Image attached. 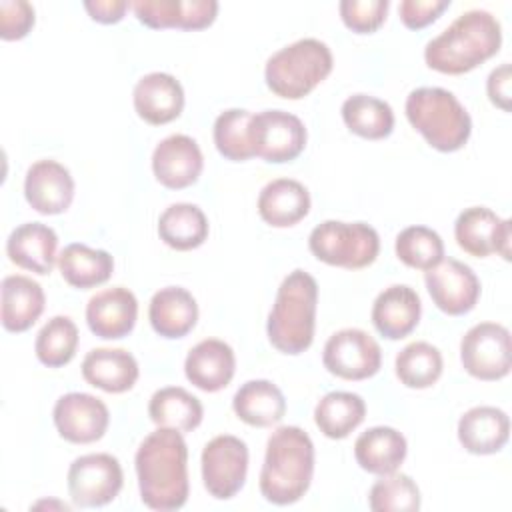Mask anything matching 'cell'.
I'll list each match as a JSON object with an SVG mask.
<instances>
[{
    "label": "cell",
    "instance_id": "3957f363",
    "mask_svg": "<svg viewBox=\"0 0 512 512\" xmlns=\"http://www.w3.org/2000/svg\"><path fill=\"white\" fill-rule=\"evenodd\" d=\"M314 476V444L300 426H280L266 442L260 470V492L276 504L298 502L310 488Z\"/></svg>",
    "mask_w": 512,
    "mask_h": 512
},
{
    "label": "cell",
    "instance_id": "f546056e",
    "mask_svg": "<svg viewBox=\"0 0 512 512\" xmlns=\"http://www.w3.org/2000/svg\"><path fill=\"white\" fill-rule=\"evenodd\" d=\"M232 410L248 426L268 428L284 418L286 400L282 390L270 380H248L236 390Z\"/></svg>",
    "mask_w": 512,
    "mask_h": 512
},
{
    "label": "cell",
    "instance_id": "1f68e13d",
    "mask_svg": "<svg viewBox=\"0 0 512 512\" xmlns=\"http://www.w3.org/2000/svg\"><path fill=\"white\" fill-rule=\"evenodd\" d=\"M150 420L156 426L190 432L200 426L204 408L202 402L180 386H166L152 394L148 402Z\"/></svg>",
    "mask_w": 512,
    "mask_h": 512
},
{
    "label": "cell",
    "instance_id": "9c48e42d",
    "mask_svg": "<svg viewBox=\"0 0 512 512\" xmlns=\"http://www.w3.org/2000/svg\"><path fill=\"white\" fill-rule=\"evenodd\" d=\"M202 482L208 494L216 500H230L236 496L248 474V446L232 434L214 436L206 442L202 456Z\"/></svg>",
    "mask_w": 512,
    "mask_h": 512
},
{
    "label": "cell",
    "instance_id": "ab89813d",
    "mask_svg": "<svg viewBox=\"0 0 512 512\" xmlns=\"http://www.w3.org/2000/svg\"><path fill=\"white\" fill-rule=\"evenodd\" d=\"M368 506L374 512H414L420 508V490L408 474L390 472L372 484Z\"/></svg>",
    "mask_w": 512,
    "mask_h": 512
},
{
    "label": "cell",
    "instance_id": "8fae6325",
    "mask_svg": "<svg viewBox=\"0 0 512 512\" xmlns=\"http://www.w3.org/2000/svg\"><path fill=\"white\" fill-rule=\"evenodd\" d=\"M250 142L254 156L284 164L298 158L306 146V128L302 120L284 110H264L252 114Z\"/></svg>",
    "mask_w": 512,
    "mask_h": 512
},
{
    "label": "cell",
    "instance_id": "ffe728a7",
    "mask_svg": "<svg viewBox=\"0 0 512 512\" xmlns=\"http://www.w3.org/2000/svg\"><path fill=\"white\" fill-rule=\"evenodd\" d=\"M136 114L154 126L168 124L182 114L184 90L182 84L166 72L144 74L132 92Z\"/></svg>",
    "mask_w": 512,
    "mask_h": 512
},
{
    "label": "cell",
    "instance_id": "8d00e7d4",
    "mask_svg": "<svg viewBox=\"0 0 512 512\" xmlns=\"http://www.w3.org/2000/svg\"><path fill=\"white\" fill-rule=\"evenodd\" d=\"M78 348V328L68 316H52L36 334V358L48 368L66 366Z\"/></svg>",
    "mask_w": 512,
    "mask_h": 512
},
{
    "label": "cell",
    "instance_id": "5b68a950",
    "mask_svg": "<svg viewBox=\"0 0 512 512\" xmlns=\"http://www.w3.org/2000/svg\"><path fill=\"white\" fill-rule=\"evenodd\" d=\"M404 108L412 128L440 152H456L470 138V114L446 88L420 86L408 94Z\"/></svg>",
    "mask_w": 512,
    "mask_h": 512
},
{
    "label": "cell",
    "instance_id": "d6a6232c",
    "mask_svg": "<svg viewBox=\"0 0 512 512\" xmlns=\"http://www.w3.org/2000/svg\"><path fill=\"white\" fill-rule=\"evenodd\" d=\"M160 240L174 250H194L208 238V218L196 204H170L158 218Z\"/></svg>",
    "mask_w": 512,
    "mask_h": 512
},
{
    "label": "cell",
    "instance_id": "7c38bea8",
    "mask_svg": "<svg viewBox=\"0 0 512 512\" xmlns=\"http://www.w3.org/2000/svg\"><path fill=\"white\" fill-rule=\"evenodd\" d=\"M322 362L342 380H366L380 370L382 350L366 330L344 328L326 340Z\"/></svg>",
    "mask_w": 512,
    "mask_h": 512
},
{
    "label": "cell",
    "instance_id": "7bdbcfd3",
    "mask_svg": "<svg viewBox=\"0 0 512 512\" xmlns=\"http://www.w3.org/2000/svg\"><path fill=\"white\" fill-rule=\"evenodd\" d=\"M448 6L450 0H402L398 14L406 28L420 30L432 24Z\"/></svg>",
    "mask_w": 512,
    "mask_h": 512
},
{
    "label": "cell",
    "instance_id": "7a4b0ae2",
    "mask_svg": "<svg viewBox=\"0 0 512 512\" xmlns=\"http://www.w3.org/2000/svg\"><path fill=\"white\" fill-rule=\"evenodd\" d=\"M502 44V28L488 10H468L424 48L428 68L442 74H466L490 60Z\"/></svg>",
    "mask_w": 512,
    "mask_h": 512
},
{
    "label": "cell",
    "instance_id": "30bf717a",
    "mask_svg": "<svg viewBox=\"0 0 512 512\" xmlns=\"http://www.w3.org/2000/svg\"><path fill=\"white\" fill-rule=\"evenodd\" d=\"M460 362L478 380H500L512 366L510 332L498 322H480L460 340Z\"/></svg>",
    "mask_w": 512,
    "mask_h": 512
},
{
    "label": "cell",
    "instance_id": "d6986e66",
    "mask_svg": "<svg viewBox=\"0 0 512 512\" xmlns=\"http://www.w3.org/2000/svg\"><path fill=\"white\" fill-rule=\"evenodd\" d=\"M136 18L148 28H180L202 30L210 26L218 14L214 0H136L132 2Z\"/></svg>",
    "mask_w": 512,
    "mask_h": 512
},
{
    "label": "cell",
    "instance_id": "b9f144b4",
    "mask_svg": "<svg viewBox=\"0 0 512 512\" xmlns=\"http://www.w3.org/2000/svg\"><path fill=\"white\" fill-rule=\"evenodd\" d=\"M34 26V6L26 0L0 2V38L20 40Z\"/></svg>",
    "mask_w": 512,
    "mask_h": 512
},
{
    "label": "cell",
    "instance_id": "52a82bcc",
    "mask_svg": "<svg viewBox=\"0 0 512 512\" xmlns=\"http://www.w3.org/2000/svg\"><path fill=\"white\" fill-rule=\"evenodd\" d=\"M308 248L320 262L358 270L376 260L380 252V238L366 222L326 220L310 232Z\"/></svg>",
    "mask_w": 512,
    "mask_h": 512
},
{
    "label": "cell",
    "instance_id": "74e56055",
    "mask_svg": "<svg viewBox=\"0 0 512 512\" xmlns=\"http://www.w3.org/2000/svg\"><path fill=\"white\" fill-rule=\"evenodd\" d=\"M250 120L252 112L244 108L224 110L214 120V144L226 160L244 162L254 156L250 142Z\"/></svg>",
    "mask_w": 512,
    "mask_h": 512
},
{
    "label": "cell",
    "instance_id": "d590c367",
    "mask_svg": "<svg viewBox=\"0 0 512 512\" xmlns=\"http://www.w3.org/2000/svg\"><path fill=\"white\" fill-rule=\"evenodd\" d=\"M394 368L398 380L406 388L424 390L438 382V378L442 376L444 362L436 346L424 340H416L398 352Z\"/></svg>",
    "mask_w": 512,
    "mask_h": 512
},
{
    "label": "cell",
    "instance_id": "2e32d148",
    "mask_svg": "<svg viewBox=\"0 0 512 512\" xmlns=\"http://www.w3.org/2000/svg\"><path fill=\"white\" fill-rule=\"evenodd\" d=\"M204 168V156L194 138L170 134L152 152V172L156 180L172 190L192 186Z\"/></svg>",
    "mask_w": 512,
    "mask_h": 512
},
{
    "label": "cell",
    "instance_id": "5bb4252c",
    "mask_svg": "<svg viewBox=\"0 0 512 512\" xmlns=\"http://www.w3.org/2000/svg\"><path fill=\"white\" fill-rule=\"evenodd\" d=\"M54 426L72 444H92L104 436L110 424L106 404L88 392H68L54 404Z\"/></svg>",
    "mask_w": 512,
    "mask_h": 512
},
{
    "label": "cell",
    "instance_id": "44dd1931",
    "mask_svg": "<svg viewBox=\"0 0 512 512\" xmlns=\"http://www.w3.org/2000/svg\"><path fill=\"white\" fill-rule=\"evenodd\" d=\"M422 302L414 288L392 284L384 288L372 304V324L388 340L408 336L420 322Z\"/></svg>",
    "mask_w": 512,
    "mask_h": 512
},
{
    "label": "cell",
    "instance_id": "f6af8a7d",
    "mask_svg": "<svg viewBox=\"0 0 512 512\" xmlns=\"http://www.w3.org/2000/svg\"><path fill=\"white\" fill-rule=\"evenodd\" d=\"M126 0H88L84 2L86 12L92 20L100 24H116L124 18V12L128 10Z\"/></svg>",
    "mask_w": 512,
    "mask_h": 512
},
{
    "label": "cell",
    "instance_id": "4316f807",
    "mask_svg": "<svg viewBox=\"0 0 512 512\" xmlns=\"http://www.w3.org/2000/svg\"><path fill=\"white\" fill-rule=\"evenodd\" d=\"M148 320L162 338H182L198 322L196 298L182 286L160 288L150 300Z\"/></svg>",
    "mask_w": 512,
    "mask_h": 512
},
{
    "label": "cell",
    "instance_id": "d4e9b609",
    "mask_svg": "<svg viewBox=\"0 0 512 512\" xmlns=\"http://www.w3.org/2000/svg\"><path fill=\"white\" fill-rule=\"evenodd\" d=\"M310 212L308 188L292 178H276L258 194V214L274 228H290Z\"/></svg>",
    "mask_w": 512,
    "mask_h": 512
},
{
    "label": "cell",
    "instance_id": "277c9868",
    "mask_svg": "<svg viewBox=\"0 0 512 512\" xmlns=\"http://www.w3.org/2000/svg\"><path fill=\"white\" fill-rule=\"evenodd\" d=\"M318 284L314 276L296 268L278 286L268 314V340L282 354H302L314 340Z\"/></svg>",
    "mask_w": 512,
    "mask_h": 512
},
{
    "label": "cell",
    "instance_id": "484cf974",
    "mask_svg": "<svg viewBox=\"0 0 512 512\" xmlns=\"http://www.w3.org/2000/svg\"><path fill=\"white\" fill-rule=\"evenodd\" d=\"M138 374L136 358L124 348H92L82 360L84 380L110 394L130 390Z\"/></svg>",
    "mask_w": 512,
    "mask_h": 512
},
{
    "label": "cell",
    "instance_id": "4dcf8cb0",
    "mask_svg": "<svg viewBox=\"0 0 512 512\" xmlns=\"http://www.w3.org/2000/svg\"><path fill=\"white\" fill-rule=\"evenodd\" d=\"M62 278L80 290L104 284L114 272V258L106 250H96L86 244H68L58 256Z\"/></svg>",
    "mask_w": 512,
    "mask_h": 512
},
{
    "label": "cell",
    "instance_id": "4fadbf2b",
    "mask_svg": "<svg viewBox=\"0 0 512 512\" xmlns=\"http://www.w3.org/2000/svg\"><path fill=\"white\" fill-rule=\"evenodd\" d=\"M424 282L436 308L448 316L468 314L480 298L478 276L468 264L456 258H442L426 270Z\"/></svg>",
    "mask_w": 512,
    "mask_h": 512
},
{
    "label": "cell",
    "instance_id": "8992f818",
    "mask_svg": "<svg viewBox=\"0 0 512 512\" xmlns=\"http://www.w3.org/2000/svg\"><path fill=\"white\" fill-rule=\"evenodd\" d=\"M330 48L318 38L296 40L274 52L264 68L266 86L280 98L308 96L332 72Z\"/></svg>",
    "mask_w": 512,
    "mask_h": 512
},
{
    "label": "cell",
    "instance_id": "e0dca14e",
    "mask_svg": "<svg viewBox=\"0 0 512 512\" xmlns=\"http://www.w3.org/2000/svg\"><path fill=\"white\" fill-rule=\"evenodd\" d=\"M24 196L40 214H62L72 204L74 178L64 164L56 160H38L26 172Z\"/></svg>",
    "mask_w": 512,
    "mask_h": 512
},
{
    "label": "cell",
    "instance_id": "cb8c5ba5",
    "mask_svg": "<svg viewBox=\"0 0 512 512\" xmlns=\"http://www.w3.org/2000/svg\"><path fill=\"white\" fill-rule=\"evenodd\" d=\"M510 436V418L496 406H474L458 420V440L470 454H496Z\"/></svg>",
    "mask_w": 512,
    "mask_h": 512
},
{
    "label": "cell",
    "instance_id": "603a6c76",
    "mask_svg": "<svg viewBox=\"0 0 512 512\" xmlns=\"http://www.w3.org/2000/svg\"><path fill=\"white\" fill-rule=\"evenodd\" d=\"M58 236L42 222H24L16 226L6 240V254L16 266L46 276L56 262Z\"/></svg>",
    "mask_w": 512,
    "mask_h": 512
},
{
    "label": "cell",
    "instance_id": "ee69618b",
    "mask_svg": "<svg viewBox=\"0 0 512 512\" xmlns=\"http://www.w3.org/2000/svg\"><path fill=\"white\" fill-rule=\"evenodd\" d=\"M510 84H512V68L508 62L494 68L486 82V92H488L490 102L504 112L510 110V98H512Z\"/></svg>",
    "mask_w": 512,
    "mask_h": 512
},
{
    "label": "cell",
    "instance_id": "f1b7e54d",
    "mask_svg": "<svg viewBox=\"0 0 512 512\" xmlns=\"http://www.w3.org/2000/svg\"><path fill=\"white\" fill-rule=\"evenodd\" d=\"M408 452L406 438L390 426H372L354 442V458L370 474L396 472Z\"/></svg>",
    "mask_w": 512,
    "mask_h": 512
},
{
    "label": "cell",
    "instance_id": "83f0119b",
    "mask_svg": "<svg viewBox=\"0 0 512 512\" xmlns=\"http://www.w3.org/2000/svg\"><path fill=\"white\" fill-rule=\"evenodd\" d=\"M46 296L42 286L24 274L2 280L0 320L8 332H26L44 312Z\"/></svg>",
    "mask_w": 512,
    "mask_h": 512
},
{
    "label": "cell",
    "instance_id": "f35d334b",
    "mask_svg": "<svg viewBox=\"0 0 512 512\" xmlns=\"http://www.w3.org/2000/svg\"><path fill=\"white\" fill-rule=\"evenodd\" d=\"M394 250L400 262L424 272L444 258V242L440 234L428 226L404 228L396 236Z\"/></svg>",
    "mask_w": 512,
    "mask_h": 512
},
{
    "label": "cell",
    "instance_id": "836d02e7",
    "mask_svg": "<svg viewBox=\"0 0 512 512\" xmlns=\"http://www.w3.org/2000/svg\"><path fill=\"white\" fill-rule=\"evenodd\" d=\"M366 416V402L354 392H328L314 408V422L326 438L342 440L356 430Z\"/></svg>",
    "mask_w": 512,
    "mask_h": 512
},
{
    "label": "cell",
    "instance_id": "ba28073f",
    "mask_svg": "<svg viewBox=\"0 0 512 512\" xmlns=\"http://www.w3.org/2000/svg\"><path fill=\"white\" fill-rule=\"evenodd\" d=\"M68 494L74 506L98 508L112 502L124 484L116 456L106 452L78 456L68 468Z\"/></svg>",
    "mask_w": 512,
    "mask_h": 512
},
{
    "label": "cell",
    "instance_id": "6da1fadb",
    "mask_svg": "<svg viewBox=\"0 0 512 512\" xmlns=\"http://www.w3.org/2000/svg\"><path fill=\"white\" fill-rule=\"evenodd\" d=\"M134 464L144 506L172 512L186 504L190 484L188 448L182 432L158 426L140 442Z\"/></svg>",
    "mask_w": 512,
    "mask_h": 512
},
{
    "label": "cell",
    "instance_id": "e575fe53",
    "mask_svg": "<svg viewBox=\"0 0 512 512\" xmlns=\"http://www.w3.org/2000/svg\"><path fill=\"white\" fill-rule=\"evenodd\" d=\"M342 120L350 132L366 140H382L394 130L392 106L376 96L352 94L342 104Z\"/></svg>",
    "mask_w": 512,
    "mask_h": 512
},
{
    "label": "cell",
    "instance_id": "9a60e30c",
    "mask_svg": "<svg viewBox=\"0 0 512 512\" xmlns=\"http://www.w3.org/2000/svg\"><path fill=\"white\" fill-rule=\"evenodd\" d=\"M458 246L476 258L500 254L510 260V220H502L486 206H470L462 210L454 222Z\"/></svg>",
    "mask_w": 512,
    "mask_h": 512
},
{
    "label": "cell",
    "instance_id": "60d3db41",
    "mask_svg": "<svg viewBox=\"0 0 512 512\" xmlns=\"http://www.w3.org/2000/svg\"><path fill=\"white\" fill-rule=\"evenodd\" d=\"M388 0H342L338 10L342 22L356 34L376 32L388 12Z\"/></svg>",
    "mask_w": 512,
    "mask_h": 512
},
{
    "label": "cell",
    "instance_id": "ac0fdd59",
    "mask_svg": "<svg viewBox=\"0 0 512 512\" xmlns=\"http://www.w3.org/2000/svg\"><path fill=\"white\" fill-rule=\"evenodd\" d=\"M138 318V300L124 286L96 292L86 304V322L92 334L104 340L128 336Z\"/></svg>",
    "mask_w": 512,
    "mask_h": 512
},
{
    "label": "cell",
    "instance_id": "7402d4cb",
    "mask_svg": "<svg viewBox=\"0 0 512 512\" xmlns=\"http://www.w3.org/2000/svg\"><path fill=\"white\" fill-rule=\"evenodd\" d=\"M236 370V356L230 344L218 338L200 340L190 348L184 360V374L188 382L204 392H218L226 388Z\"/></svg>",
    "mask_w": 512,
    "mask_h": 512
}]
</instances>
